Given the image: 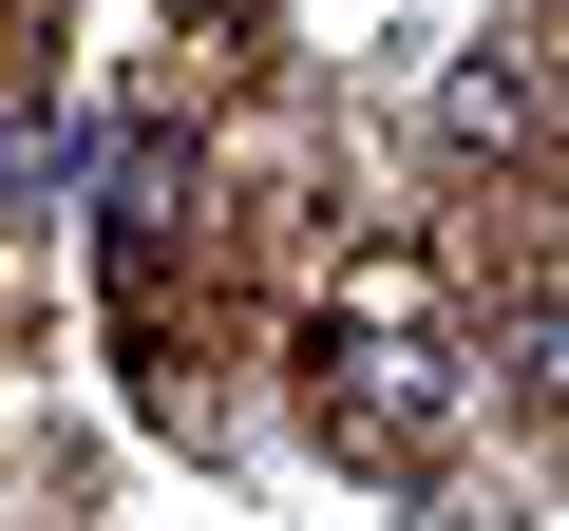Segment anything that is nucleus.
<instances>
[{"mask_svg":"<svg viewBox=\"0 0 569 531\" xmlns=\"http://www.w3.org/2000/svg\"><path fill=\"white\" fill-rule=\"evenodd\" d=\"M493 380H512V399L550 418V399H569V304H512V342H493Z\"/></svg>","mask_w":569,"mask_h":531,"instance_id":"f257e3e1","label":"nucleus"}]
</instances>
